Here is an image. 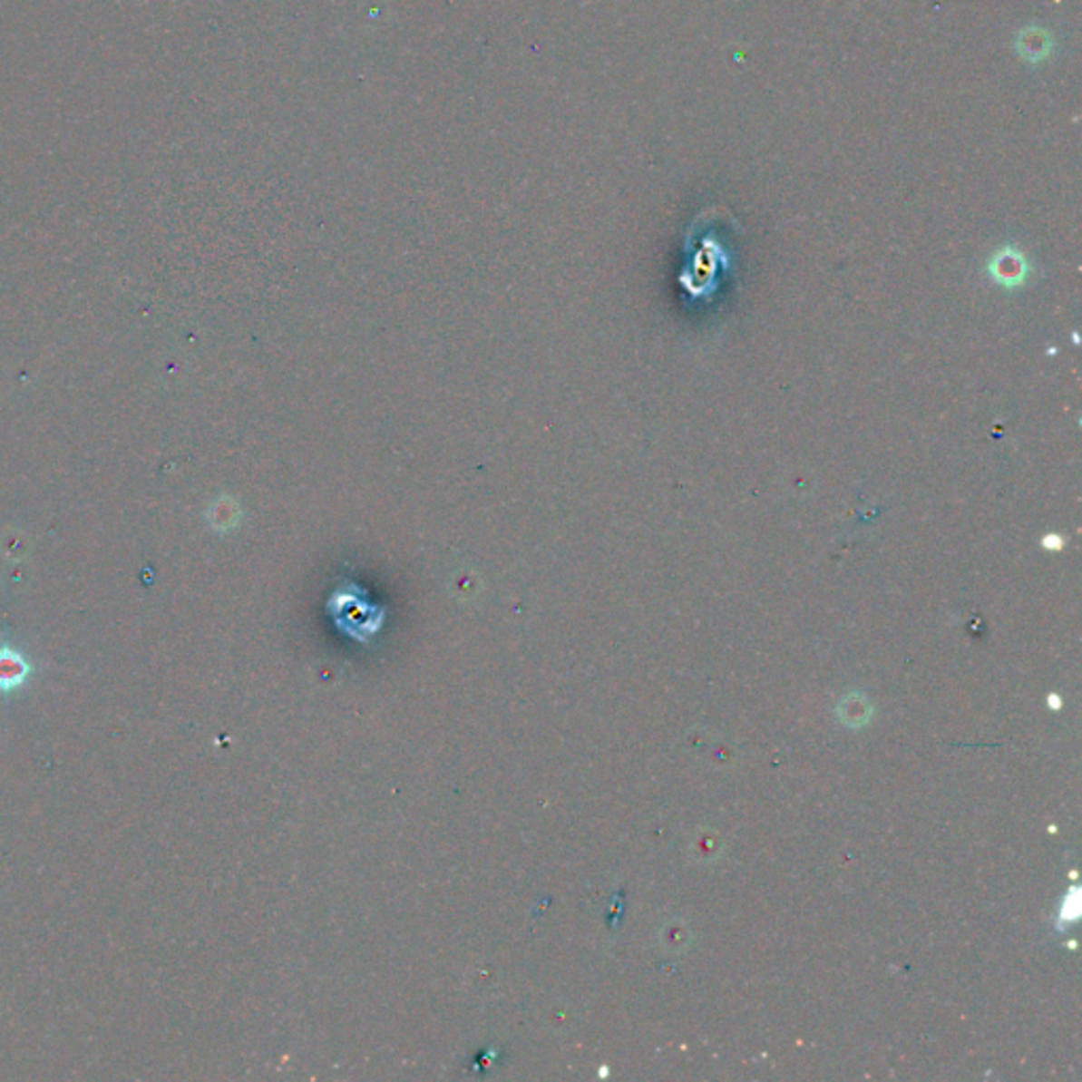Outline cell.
I'll return each mask as SVG.
<instances>
[{
  "mask_svg": "<svg viewBox=\"0 0 1082 1082\" xmlns=\"http://www.w3.org/2000/svg\"><path fill=\"white\" fill-rule=\"evenodd\" d=\"M30 664L17 649L3 645L0 648V691L9 694L22 687L30 677Z\"/></svg>",
  "mask_w": 1082,
  "mask_h": 1082,
  "instance_id": "obj_1",
  "label": "cell"
}]
</instances>
